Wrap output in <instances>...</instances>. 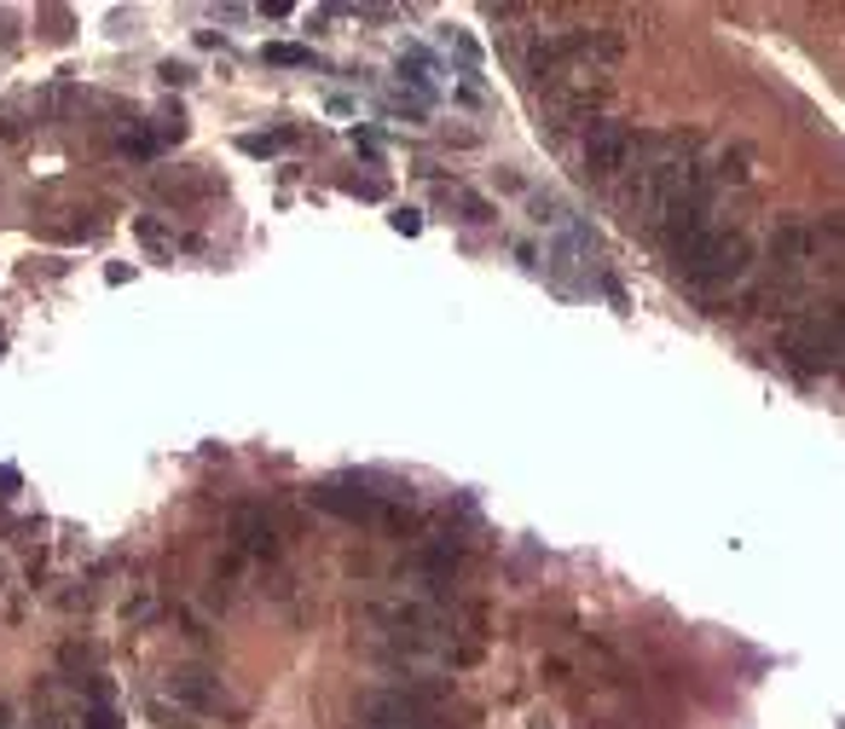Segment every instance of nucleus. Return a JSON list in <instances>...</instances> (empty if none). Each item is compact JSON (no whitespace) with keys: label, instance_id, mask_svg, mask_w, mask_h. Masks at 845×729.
<instances>
[{"label":"nucleus","instance_id":"a211bd4d","mask_svg":"<svg viewBox=\"0 0 845 729\" xmlns=\"http://www.w3.org/2000/svg\"><path fill=\"white\" fill-rule=\"evenodd\" d=\"M348 191H353V197H371V204H377V197H382V180H348Z\"/></svg>","mask_w":845,"mask_h":729},{"label":"nucleus","instance_id":"f03ea898","mask_svg":"<svg viewBox=\"0 0 845 729\" xmlns=\"http://www.w3.org/2000/svg\"><path fill=\"white\" fill-rule=\"evenodd\" d=\"M353 712L365 729H452L446 707L429 689H365Z\"/></svg>","mask_w":845,"mask_h":729},{"label":"nucleus","instance_id":"2eb2a0df","mask_svg":"<svg viewBox=\"0 0 845 729\" xmlns=\"http://www.w3.org/2000/svg\"><path fill=\"white\" fill-rule=\"evenodd\" d=\"M400 75H405V82H418V87H429V53H400Z\"/></svg>","mask_w":845,"mask_h":729},{"label":"nucleus","instance_id":"ddd939ff","mask_svg":"<svg viewBox=\"0 0 845 729\" xmlns=\"http://www.w3.org/2000/svg\"><path fill=\"white\" fill-rule=\"evenodd\" d=\"M457 209H464L470 226H486V220H493V204H486L481 191H457Z\"/></svg>","mask_w":845,"mask_h":729},{"label":"nucleus","instance_id":"f8f14e48","mask_svg":"<svg viewBox=\"0 0 845 729\" xmlns=\"http://www.w3.org/2000/svg\"><path fill=\"white\" fill-rule=\"evenodd\" d=\"M290 145V134H238V150L244 157H278Z\"/></svg>","mask_w":845,"mask_h":729},{"label":"nucleus","instance_id":"0eeeda50","mask_svg":"<svg viewBox=\"0 0 845 729\" xmlns=\"http://www.w3.org/2000/svg\"><path fill=\"white\" fill-rule=\"evenodd\" d=\"M233 527H238V544L249 550V556H261V562H272V556H278V527H272V515H267V510L244 504Z\"/></svg>","mask_w":845,"mask_h":729},{"label":"nucleus","instance_id":"f257e3e1","mask_svg":"<svg viewBox=\"0 0 845 729\" xmlns=\"http://www.w3.org/2000/svg\"><path fill=\"white\" fill-rule=\"evenodd\" d=\"M678 256V272L695 290H730L735 279H748L753 267V238L748 232H730V226H707L701 238H689Z\"/></svg>","mask_w":845,"mask_h":729},{"label":"nucleus","instance_id":"aec40b11","mask_svg":"<svg viewBox=\"0 0 845 729\" xmlns=\"http://www.w3.org/2000/svg\"><path fill=\"white\" fill-rule=\"evenodd\" d=\"M163 82L181 87V82H192V70H186V64H163Z\"/></svg>","mask_w":845,"mask_h":729},{"label":"nucleus","instance_id":"4468645a","mask_svg":"<svg viewBox=\"0 0 845 729\" xmlns=\"http://www.w3.org/2000/svg\"><path fill=\"white\" fill-rule=\"evenodd\" d=\"M151 718H157V729H197V723H192V712L168 707V700H151Z\"/></svg>","mask_w":845,"mask_h":729},{"label":"nucleus","instance_id":"6e6552de","mask_svg":"<svg viewBox=\"0 0 845 729\" xmlns=\"http://www.w3.org/2000/svg\"><path fill=\"white\" fill-rule=\"evenodd\" d=\"M771 249H776V261H782L787 272H800V267L816 256V232H805V226H782Z\"/></svg>","mask_w":845,"mask_h":729},{"label":"nucleus","instance_id":"9b49d317","mask_svg":"<svg viewBox=\"0 0 845 729\" xmlns=\"http://www.w3.org/2000/svg\"><path fill=\"white\" fill-rule=\"evenodd\" d=\"M82 729H122V712L111 707V695L82 700Z\"/></svg>","mask_w":845,"mask_h":729},{"label":"nucleus","instance_id":"6ab92c4d","mask_svg":"<svg viewBox=\"0 0 845 729\" xmlns=\"http://www.w3.org/2000/svg\"><path fill=\"white\" fill-rule=\"evenodd\" d=\"M353 145H360V150H365V157H382V139H377V134H365V128H360V134H353Z\"/></svg>","mask_w":845,"mask_h":729},{"label":"nucleus","instance_id":"f3484780","mask_svg":"<svg viewBox=\"0 0 845 729\" xmlns=\"http://www.w3.org/2000/svg\"><path fill=\"white\" fill-rule=\"evenodd\" d=\"M122 614H127V619H151V614H157V602H151V596H134Z\"/></svg>","mask_w":845,"mask_h":729},{"label":"nucleus","instance_id":"1a4fd4ad","mask_svg":"<svg viewBox=\"0 0 845 729\" xmlns=\"http://www.w3.org/2000/svg\"><path fill=\"white\" fill-rule=\"evenodd\" d=\"M464 556H470V550H464V539H434L429 550H423V556H418V567L423 573H434V580H446V573H457V567H464Z\"/></svg>","mask_w":845,"mask_h":729},{"label":"nucleus","instance_id":"dca6fc26","mask_svg":"<svg viewBox=\"0 0 845 729\" xmlns=\"http://www.w3.org/2000/svg\"><path fill=\"white\" fill-rule=\"evenodd\" d=\"M394 232L418 238V232H423V215H418V209H394Z\"/></svg>","mask_w":845,"mask_h":729},{"label":"nucleus","instance_id":"7ed1b4c3","mask_svg":"<svg viewBox=\"0 0 845 729\" xmlns=\"http://www.w3.org/2000/svg\"><path fill=\"white\" fill-rule=\"evenodd\" d=\"M643 157V134L631 128V122H597L591 134H585V174L591 180H626Z\"/></svg>","mask_w":845,"mask_h":729},{"label":"nucleus","instance_id":"20e7f679","mask_svg":"<svg viewBox=\"0 0 845 729\" xmlns=\"http://www.w3.org/2000/svg\"><path fill=\"white\" fill-rule=\"evenodd\" d=\"M168 700L192 718H233V723L244 718V707L226 695V677L203 671V666H174L168 671Z\"/></svg>","mask_w":845,"mask_h":729},{"label":"nucleus","instance_id":"9d476101","mask_svg":"<svg viewBox=\"0 0 845 729\" xmlns=\"http://www.w3.org/2000/svg\"><path fill=\"white\" fill-rule=\"evenodd\" d=\"M261 59H267V64H285V70H313V64H319L313 46H296V41H267Z\"/></svg>","mask_w":845,"mask_h":729},{"label":"nucleus","instance_id":"412c9836","mask_svg":"<svg viewBox=\"0 0 845 729\" xmlns=\"http://www.w3.org/2000/svg\"><path fill=\"white\" fill-rule=\"evenodd\" d=\"M0 729H18V718H12V707L0 700Z\"/></svg>","mask_w":845,"mask_h":729},{"label":"nucleus","instance_id":"423d86ee","mask_svg":"<svg viewBox=\"0 0 845 729\" xmlns=\"http://www.w3.org/2000/svg\"><path fill=\"white\" fill-rule=\"evenodd\" d=\"M307 498H313V510L337 515V521H360V527H405V521H412L405 510H394L389 498L360 492V487H313Z\"/></svg>","mask_w":845,"mask_h":729},{"label":"nucleus","instance_id":"39448f33","mask_svg":"<svg viewBox=\"0 0 845 729\" xmlns=\"http://www.w3.org/2000/svg\"><path fill=\"white\" fill-rule=\"evenodd\" d=\"M782 354L800 360L805 371H834L839 365V313H800L782 331Z\"/></svg>","mask_w":845,"mask_h":729}]
</instances>
